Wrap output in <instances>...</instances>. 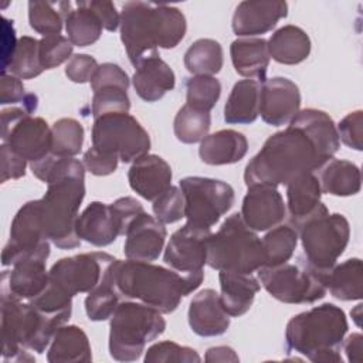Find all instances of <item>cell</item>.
Segmentation results:
<instances>
[{
  "label": "cell",
  "instance_id": "cell-31",
  "mask_svg": "<svg viewBox=\"0 0 363 363\" xmlns=\"http://www.w3.org/2000/svg\"><path fill=\"white\" fill-rule=\"evenodd\" d=\"M261 82L241 79L234 84L224 105V121L230 125L252 123L259 115Z\"/></svg>",
  "mask_w": 363,
  "mask_h": 363
},
{
  "label": "cell",
  "instance_id": "cell-15",
  "mask_svg": "<svg viewBox=\"0 0 363 363\" xmlns=\"http://www.w3.org/2000/svg\"><path fill=\"white\" fill-rule=\"evenodd\" d=\"M210 235V228L186 223L172 234L163 255L164 264L183 275L203 272Z\"/></svg>",
  "mask_w": 363,
  "mask_h": 363
},
{
  "label": "cell",
  "instance_id": "cell-20",
  "mask_svg": "<svg viewBox=\"0 0 363 363\" xmlns=\"http://www.w3.org/2000/svg\"><path fill=\"white\" fill-rule=\"evenodd\" d=\"M166 235L167 231L164 224L143 211L132 221L125 234V257L132 261L143 262L157 259L164 247Z\"/></svg>",
  "mask_w": 363,
  "mask_h": 363
},
{
  "label": "cell",
  "instance_id": "cell-10",
  "mask_svg": "<svg viewBox=\"0 0 363 363\" xmlns=\"http://www.w3.org/2000/svg\"><path fill=\"white\" fill-rule=\"evenodd\" d=\"M258 279L272 298L284 303H313L328 291V271L312 267L305 257L296 264L264 265L258 269Z\"/></svg>",
  "mask_w": 363,
  "mask_h": 363
},
{
  "label": "cell",
  "instance_id": "cell-50",
  "mask_svg": "<svg viewBox=\"0 0 363 363\" xmlns=\"http://www.w3.org/2000/svg\"><path fill=\"white\" fill-rule=\"evenodd\" d=\"M339 140L354 150L363 149V112L360 109L347 113L337 125Z\"/></svg>",
  "mask_w": 363,
  "mask_h": 363
},
{
  "label": "cell",
  "instance_id": "cell-36",
  "mask_svg": "<svg viewBox=\"0 0 363 363\" xmlns=\"http://www.w3.org/2000/svg\"><path fill=\"white\" fill-rule=\"evenodd\" d=\"M64 23L68 40L77 47H88L96 43L104 30L101 20L85 1H77V9H69Z\"/></svg>",
  "mask_w": 363,
  "mask_h": 363
},
{
  "label": "cell",
  "instance_id": "cell-33",
  "mask_svg": "<svg viewBox=\"0 0 363 363\" xmlns=\"http://www.w3.org/2000/svg\"><path fill=\"white\" fill-rule=\"evenodd\" d=\"M319 170L318 179L322 193L346 197L360 191L362 174L360 169L354 163L349 160L330 159Z\"/></svg>",
  "mask_w": 363,
  "mask_h": 363
},
{
  "label": "cell",
  "instance_id": "cell-28",
  "mask_svg": "<svg viewBox=\"0 0 363 363\" xmlns=\"http://www.w3.org/2000/svg\"><path fill=\"white\" fill-rule=\"evenodd\" d=\"M230 55L237 74L265 81L269 65L268 43L262 37H238L231 43Z\"/></svg>",
  "mask_w": 363,
  "mask_h": 363
},
{
  "label": "cell",
  "instance_id": "cell-13",
  "mask_svg": "<svg viewBox=\"0 0 363 363\" xmlns=\"http://www.w3.org/2000/svg\"><path fill=\"white\" fill-rule=\"evenodd\" d=\"M115 259L102 251L61 258L48 271L50 284L71 298L77 294H88L102 281Z\"/></svg>",
  "mask_w": 363,
  "mask_h": 363
},
{
  "label": "cell",
  "instance_id": "cell-43",
  "mask_svg": "<svg viewBox=\"0 0 363 363\" xmlns=\"http://www.w3.org/2000/svg\"><path fill=\"white\" fill-rule=\"evenodd\" d=\"M221 95V84L208 75H193L186 81L187 105L210 112Z\"/></svg>",
  "mask_w": 363,
  "mask_h": 363
},
{
  "label": "cell",
  "instance_id": "cell-56",
  "mask_svg": "<svg viewBox=\"0 0 363 363\" xmlns=\"http://www.w3.org/2000/svg\"><path fill=\"white\" fill-rule=\"evenodd\" d=\"M85 4L98 16L106 31H115L121 26V14L112 1L106 0H91Z\"/></svg>",
  "mask_w": 363,
  "mask_h": 363
},
{
  "label": "cell",
  "instance_id": "cell-6",
  "mask_svg": "<svg viewBox=\"0 0 363 363\" xmlns=\"http://www.w3.org/2000/svg\"><path fill=\"white\" fill-rule=\"evenodd\" d=\"M347 328L346 315L339 306H315L289 319L285 329L286 349L315 363H342L340 349Z\"/></svg>",
  "mask_w": 363,
  "mask_h": 363
},
{
  "label": "cell",
  "instance_id": "cell-22",
  "mask_svg": "<svg viewBox=\"0 0 363 363\" xmlns=\"http://www.w3.org/2000/svg\"><path fill=\"white\" fill-rule=\"evenodd\" d=\"M128 180L130 189L140 197L155 201L172 186V169L160 156L147 153L132 163Z\"/></svg>",
  "mask_w": 363,
  "mask_h": 363
},
{
  "label": "cell",
  "instance_id": "cell-44",
  "mask_svg": "<svg viewBox=\"0 0 363 363\" xmlns=\"http://www.w3.org/2000/svg\"><path fill=\"white\" fill-rule=\"evenodd\" d=\"M28 23L30 27L44 35L60 34L62 30L64 16L54 3L50 1H28Z\"/></svg>",
  "mask_w": 363,
  "mask_h": 363
},
{
  "label": "cell",
  "instance_id": "cell-1",
  "mask_svg": "<svg viewBox=\"0 0 363 363\" xmlns=\"http://www.w3.org/2000/svg\"><path fill=\"white\" fill-rule=\"evenodd\" d=\"M33 174L47 183V191L40 199L43 230L48 241L61 250L77 248L81 238L77 234L79 206L85 197V167L74 157H61L52 152L31 162Z\"/></svg>",
  "mask_w": 363,
  "mask_h": 363
},
{
  "label": "cell",
  "instance_id": "cell-52",
  "mask_svg": "<svg viewBox=\"0 0 363 363\" xmlns=\"http://www.w3.org/2000/svg\"><path fill=\"white\" fill-rule=\"evenodd\" d=\"M99 64L98 61L88 54H75L67 62L65 75L75 84L91 82Z\"/></svg>",
  "mask_w": 363,
  "mask_h": 363
},
{
  "label": "cell",
  "instance_id": "cell-47",
  "mask_svg": "<svg viewBox=\"0 0 363 363\" xmlns=\"http://www.w3.org/2000/svg\"><path fill=\"white\" fill-rule=\"evenodd\" d=\"M201 357L199 353L187 346H180L174 342L164 340L152 345L145 354L146 363L160 362H182V363H199Z\"/></svg>",
  "mask_w": 363,
  "mask_h": 363
},
{
  "label": "cell",
  "instance_id": "cell-57",
  "mask_svg": "<svg viewBox=\"0 0 363 363\" xmlns=\"http://www.w3.org/2000/svg\"><path fill=\"white\" fill-rule=\"evenodd\" d=\"M1 21V72H4L13 58L18 40H16L13 21L6 17H3Z\"/></svg>",
  "mask_w": 363,
  "mask_h": 363
},
{
  "label": "cell",
  "instance_id": "cell-40",
  "mask_svg": "<svg viewBox=\"0 0 363 363\" xmlns=\"http://www.w3.org/2000/svg\"><path fill=\"white\" fill-rule=\"evenodd\" d=\"M210 126V112L193 108L187 104L177 111L173 122L174 136L177 140L187 145L201 142L208 135Z\"/></svg>",
  "mask_w": 363,
  "mask_h": 363
},
{
  "label": "cell",
  "instance_id": "cell-49",
  "mask_svg": "<svg viewBox=\"0 0 363 363\" xmlns=\"http://www.w3.org/2000/svg\"><path fill=\"white\" fill-rule=\"evenodd\" d=\"M23 102L28 111L37 109V96L33 94H26L24 85L20 78L14 77L13 74H1V91H0V104H17Z\"/></svg>",
  "mask_w": 363,
  "mask_h": 363
},
{
  "label": "cell",
  "instance_id": "cell-48",
  "mask_svg": "<svg viewBox=\"0 0 363 363\" xmlns=\"http://www.w3.org/2000/svg\"><path fill=\"white\" fill-rule=\"evenodd\" d=\"M155 217L163 224H173L184 217V197L180 187L170 186L152 206Z\"/></svg>",
  "mask_w": 363,
  "mask_h": 363
},
{
  "label": "cell",
  "instance_id": "cell-21",
  "mask_svg": "<svg viewBox=\"0 0 363 363\" xmlns=\"http://www.w3.org/2000/svg\"><path fill=\"white\" fill-rule=\"evenodd\" d=\"M286 14L288 4L281 0L241 1L233 14L231 27L240 37H255L271 31Z\"/></svg>",
  "mask_w": 363,
  "mask_h": 363
},
{
  "label": "cell",
  "instance_id": "cell-4",
  "mask_svg": "<svg viewBox=\"0 0 363 363\" xmlns=\"http://www.w3.org/2000/svg\"><path fill=\"white\" fill-rule=\"evenodd\" d=\"M121 40L133 67L157 54V48H174L184 37V14L174 6L128 1L121 11Z\"/></svg>",
  "mask_w": 363,
  "mask_h": 363
},
{
  "label": "cell",
  "instance_id": "cell-14",
  "mask_svg": "<svg viewBox=\"0 0 363 363\" xmlns=\"http://www.w3.org/2000/svg\"><path fill=\"white\" fill-rule=\"evenodd\" d=\"M50 248L43 221L40 199L23 204L10 225V238L1 252L3 267H11L23 257Z\"/></svg>",
  "mask_w": 363,
  "mask_h": 363
},
{
  "label": "cell",
  "instance_id": "cell-45",
  "mask_svg": "<svg viewBox=\"0 0 363 363\" xmlns=\"http://www.w3.org/2000/svg\"><path fill=\"white\" fill-rule=\"evenodd\" d=\"M128 89L119 86H106L94 92L91 112L94 119L109 113H128L130 109V99Z\"/></svg>",
  "mask_w": 363,
  "mask_h": 363
},
{
  "label": "cell",
  "instance_id": "cell-11",
  "mask_svg": "<svg viewBox=\"0 0 363 363\" xmlns=\"http://www.w3.org/2000/svg\"><path fill=\"white\" fill-rule=\"evenodd\" d=\"M92 147L133 163L147 155L150 138L146 129L129 113H109L94 119Z\"/></svg>",
  "mask_w": 363,
  "mask_h": 363
},
{
  "label": "cell",
  "instance_id": "cell-5",
  "mask_svg": "<svg viewBox=\"0 0 363 363\" xmlns=\"http://www.w3.org/2000/svg\"><path fill=\"white\" fill-rule=\"evenodd\" d=\"M1 339L4 360L34 362L27 350L44 353L48 349L54 333L65 325L71 311L61 313H45L30 302L1 291Z\"/></svg>",
  "mask_w": 363,
  "mask_h": 363
},
{
  "label": "cell",
  "instance_id": "cell-26",
  "mask_svg": "<svg viewBox=\"0 0 363 363\" xmlns=\"http://www.w3.org/2000/svg\"><path fill=\"white\" fill-rule=\"evenodd\" d=\"M248 150L247 138L234 129H221L207 135L199 147L201 162L211 166L233 164L240 162Z\"/></svg>",
  "mask_w": 363,
  "mask_h": 363
},
{
  "label": "cell",
  "instance_id": "cell-18",
  "mask_svg": "<svg viewBox=\"0 0 363 363\" xmlns=\"http://www.w3.org/2000/svg\"><path fill=\"white\" fill-rule=\"evenodd\" d=\"M1 139L30 163L51 153L52 147L51 128L40 116L26 115L9 129L1 130Z\"/></svg>",
  "mask_w": 363,
  "mask_h": 363
},
{
  "label": "cell",
  "instance_id": "cell-37",
  "mask_svg": "<svg viewBox=\"0 0 363 363\" xmlns=\"http://www.w3.org/2000/svg\"><path fill=\"white\" fill-rule=\"evenodd\" d=\"M223 62V47L213 38H200L184 52V67L193 75L213 77L221 71Z\"/></svg>",
  "mask_w": 363,
  "mask_h": 363
},
{
  "label": "cell",
  "instance_id": "cell-30",
  "mask_svg": "<svg viewBox=\"0 0 363 363\" xmlns=\"http://www.w3.org/2000/svg\"><path fill=\"white\" fill-rule=\"evenodd\" d=\"M50 363L91 362L92 350L86 333L75 325H62L57 329L47 350Z\"/></svg>",
  "mask_w": 363,
  "mask_h": 363
},
{
  "label": "cell",
  "instance_id": "cell-41",
  "mask_svg": "<svg viewBox=\"0 0 363 363\" xmlns=\"http://www.w3.org/2000/svg\"><path fill=\"white\" fill-rule=\"evenodd\" d=\"M7 71L20 79H31L38 77L44 71L40 60V40L30 35L20 37L13 58L7 69L1 74H6Z\"/></svg>",
  "mask_w": 363,
  "mask_h": 363
},
{
  "label": "cell",
  "instance_id": "cell-53",
  "mask_svg": "<svg viewBox=\"0 0 363 363\" xmlns=\"http://www.w3.org/2000/svg\"><path fill=\"white\" fill-rule=\"evenodd\" d=\"M119 159L116 156L104 153L95 147H89L82 157V164L94 176H108L118 167Z\"/></svg>",
  "mask_w": 363,
  "mask_h": 363
},
{
  "label": "cell",
  "instance_id": "cell-32",
  "mask_svg": "<svg viewBox=\"0 0 363 363\" xmlns=\"http://www.w3.org/2000/svg\"><path fill=\"white\" fill-rule=\"evenodd\" d=\"M269 57L285 65H295L305 61L311 54V38L298 26L278 28L267 41Z\"/></svg>",
  "mask_w": 363,
  "mask_h": 363
},
{
  "label": "cell",
  "instance_id": "cell-9",
  "mask_svg": "<svg viewBox=\"0 0 363 363\" xmlns=\"http://www.w3.org/2000/svg\"><path fill=\"white\" fill-rule=\"evenodd\" d=\"M306 261L320 269L329 271L349 244L350 227L345 216L330 214L323 203L296 227Z\"/></svg>",
  "mask_w": 363,
  "mask_h": 363
},
{
  "label": "cell",
  "instance_id": "cell-38",
  "mask_svg": "<svg viewBox=\"0 0 363 363\" xmlns=\"http://www.w3.org/2000/svg\"><path fill=\"white\" fill-rule=\"evenodd\" d=\"M113 264V262H112ZM112 264L106 269L102 281L88 292L85 298V312L89 320L101 322L111 319L116 306L122 301L112 277Z\"/></svg>",
  "mask_w": 363,
  "mask_h": 363
},
{
  "label": "cell",
  "instance_id": "cell-55",
  "mask_svg": "<svg viewBox=\"0 0 363 363\" xmlns=\"http://www.w3.org/2000/svg\"><path fill=\"white\" fill-rule=\"evenodd\" d=\"M113 214L116 216L121 230H122V235L126 234L129 225L132 224V221L140 216L145 210L143 206L133 197H121L118 200H115L112 204H109Z\"/></svg>",
  "mask_w": 363,
  "mask_h": 363
},
{
  "label": "cell",
  "instance_id": "cell-54",
  "mask_svg": "<svg viewBox=\"0 0 363 363\" xmlns=\"http://www.w3.org/2000/svg\"><path fill=\"white\" fill-rule=\"evenodd\" d=\"M0 162H1V182L20 179L26 174L27 160L17 155L9 145L3 143L0 147Z\"/></svg>",
  "mask_w": 363,
  "mask_h": 363
},
{
  "label": "cell",
  "instance_id": "cell-25",
  "mask_svg": "<svg viewBox=\"0 0 363 363\" xmlns=\"http://www.w3.org/2000/svg\"><path fill=\"white\" fill-rule=\"evenodd\" d=\"M132 84L140 99L156 102L174 88L176 77L173 69L157 52L143 58L135 65Z\"/></svg>",
  "mask_w": 363,
  "mask_h": 363
},
{
  "label": "cell",
  "instance_id": "cell-7",
  "mask_svg": "<svg viewBox=\"0 0 363 363\" xmlns=\"http://www.w3.org/2000/svg\"><path fill=\"white\" fill-rule=\"evenodd\" d=\"M157 309L136 301H121L109 322V354L118 362H135L145 346L166 329Z\"/></svg>",
  "mask_w": 363,
  "mask_h": 363
},
{
  "label": "cell",
  "instance_id": "cell-23",
  "mask_svg": "<svg viewBox=\"0 0 363 363\" xmlns=\"http://www.w3.org/2000/svg\"><path fill=\"white\" fill-rule=\"evenodd\" d=\"M190 329L203 337L220 336L230 326V315L225 312L220 295L214 289L200 291L189 306Z\"/></svg>",
  "mask_w": 363,
  "mask_h": 363
},
{
  "label": "cell",
  "instance_id": "cell-29",
  "mask_svg": "<svg viewBox=\"0 0 363 363\" xmlns=\"http://www.w3.org/2000/svg\"><path fill=\"white\" fill-rule=\"evenodd\" d=\"M320 196L319 179L313 173L301 174L286 184V213L295 230L319 207Z\"/></svg>",
  "mask_w": 363,
  "mask_h": 363
},
{
  "label": "cell",
  "instance_id": "cell-12",
  "mask_svg": "<svg viewBox=\"0 0 363 363\" xmlns=\"http://www.w3.org/2000/svg\"><path fill=\"white\" fill-rule=\"evenodd\" d=\"M189 224L211 228L234 204V189L217 179L189 176L180 180Z\"/></svg>",
  "mask_w": 363,
  "mask_h": 363
},
{
  "label": "cell",
  "instance_id": "cell-59",
  "mask_svg": "<svg viewBox=\"0 0 363 363\" xmlns=\"http://www.w3.org/2000/svg\"><path fill=\"white\" fill-rule=\"evenodd\" d=\"M204 360L207 363H214V362H234V363H237V362H240V357L235 353V350L230 346H214V347H210L206 352Z\"/></svg>",
  "mask_w": 363,
  "mask_h": 363
},
{
  "label": "cell",
  "instance_id": "cell-51",
  "mask_svg": "<svg viewBox=\"0 0 363 363\" xmlns=\"http://www.w3.org/2000/svg\"><path fill=\"white\" fill-rule=\"evenodd\" d=\"M106 86H119V88L128 89L129 77L118 64H113V62L101 64L91 81V88L94 92Z\"/></svg>",
  "mask_w": 363,
  "mask_h": 363
},
{
  "label": "cell",
  "instance_id": "cell-24",
  "mask_svg": "<svg viewBox=\"0 0 363 363\" xmlns=\"http://www.w3.org/2000/svg\"><path fill=\"white\" fill-rule=\"evenodd\" d=\"M77 234L81 240L95 245L106 247L112 244L122 230L109 204L92 201L77 218Z\"/></svg>",
  "mask_w": 363,
  "mask_h": 363
},
{
  "label": "cell",
  "instance_id": "cell-27",
  "mask_svg": "<svg viewBox=\"0 0 363 363\" xmlns=\"http://www.w3.org/2000/svg\"><path fill=\"white\" fill-rule=\"evenodd\" d=\"M220 299L230 316H241L250 311L261 285L252 274L218 271Z\"/></svg>",
  "mask_w": 363,
  "mask_h": 363
},
{
  "label": "cell",
  "instance_id": "cell-39",
  "mask_svg": "<svg viewBox=\"0 0 363 363\" xmlns=\"http://www.w3.org/2000/svg\"><path fill=\"white\" fill-rule=\"evenodd\" d=\"M298 231L289 224H279L262 237L265 265L274 267L288 262L298 245Z\"/></svg>",
  "mask_w": 363,
  "mask_h": 363
},
{
  "label": "cell",
  "instance_id": "cell-3",
  "mask_svg": "<svg viewBox=\"0 0 363 363\" xmlns=\"http://www.w3.org/2000/svg\"><path fill=\"white\" fill-rule=\"evenodd\" d=\"M111 269L122 301H136L160 313L176 311L182 298L196 291L204 279V272L183 275L172 268L132 259L116 258Z\"/></svg>",
  "mask_w": 363,
  "mask_h": 363
},
{
  "label": "cell",
  "instance_id": "cell-35",
  "mask_svg": "<svg viewBox=\"0 0 363 363\" xmlns=\"http://www.w3.org/2000/svg\"><path fill=\"white\" fill-rule=\"evenodd\" d=\"M328 289L336 299L360 301L363 296V268L359 258H350L328 271Z\"/></svg>",
  "mask_w": 363,
  "mask_h": 363
},
{
  "label": "cell",
  "instance_id": "cell-17",
  "mask_svg": "<svg viewBox=\"0 0 363 363\" xmlns=\"http://www.w3.org/2000/svg\"><path fill=\"white\" fill-rule=\"evenodd\" d=\"M48 255L50 248H45L16 261L11 271H4L1 275V291L27 301L40 295L50 281L45 268Z\"/></svg>",
  "mask_w": 363,
  "mask_h": 363
},
{
  "label": "cell",
  "instance_id": "cell-2",
  "mask_svg": "<svg viewBox=\"0 0 363 363\" xmlns=\"http://www.w3.org/2000/svg\"><path fill=\"white\" fill-rule=\"evenodd\" d=\"M329 160L305 129L289 122L284 130L269 136L247 163L244 182L247 187L286 186L295 177L313 173Z\"/></svg>",
  "mask_w": 363,
  "mask_h": 363
},
{
  "label": "cell",
  "instance_id": "cell-34",
  "mask_svg": "<svg viewBox=\"0 0 363 363\" xmlns=\"http://www.w3.org/2000/svg\"><path fill=\"white\" fill-rule=\"evenodd\" d=\"M291 122L305 129L311 135V138L318 143V146L323 150V153L329 159H333L335 153L340 147V140L336 125L326 112L308 108L299 111Z\"/></svg>",
  "mask_w": 363,
  "mask_h": 363
},
{
  "label": "cell",
  "instance_id": "cell-8",
  "mask_svg": "<svg viewBox=\"0 0 363 363\" xmlns=\"http://www.w3.org/2000/svg\"><path fill=\"white\" fill-rule=\"evenodd\" d=\"M207 264L217 271L252 274L265 265L261 238L234 213L224 220L207 244Z\"/></svg>",
  "mask_w": 363,
  "mask_h": 363
},
{
  "label": "cell",
  "instance_id": "cell-16",
  "mask_svg": "<svg viewBox=\"0 0 363 363\" xmlns=\"http://www.w3.org/2000/svg\"><path fill=\"white\" fill-rule=\"evenodd\" d=\"M301 108V92L295 82L272 77L261 84L259 115L271 126L288 125Z\"/></svg>",
  "mask_w": 363,
  "mask_h": 363
},
{
  "label": "cell",
  "instance_id": "cell-60",
  "mask_svg": "<svg viewBox=\"0 0 363 363\" xmlns=\"http://www.w3.org/2000/svg\"><path fill=\"white\" fill-rule=\"evenodd\" d=\"M362 303H359V305H356L354 306V309L350 312V315H352V318H353V320H354V323L357 325V326H360V318H362Z\"/></svg>",
  "mask_w": 363,
  "mask_h": 363
},
{
  "label": "cell",
  "instance_id": "cell-42",
  "mask_svg": "<svg viewBox=\"0 0 363 363\" xmlns=\"http://www.w3.org/2000/svg\"><path fill=\"white\" fill-rule=\"evenodd\" d=\"M51 152L61 157H74L81 152L84 143V128L72 118H61L51 126Z\"/></svg>",
  "mask_w": 363,
  "mask_h": 363
},
{
  "label": "cell",
  "instance_id": "cell-58",
  "mask_svg": "<svg viewBox=\"0 0 363 363\" xmlns=\"http://www.w3.org/2000/svg\"><path fill=\"white\" fill-rule=\"evenodd\" d=\"M342 347L347 356L349 362H362V352H363V336L360 333H352L346 339H343Z\"/></svg>",
  "mask_w": 363,
  "mask_h": 363
},
{
  "label": "cell",
  "instance_id": "cell-46",
  "mask_svg": "<svg viewBox=\"0 0 363 363\" xmlns=\"http://www.w3.org/2000/svg\"><path fill=\"white\" fill-rule=\"evenodd\" d=\"M74 45L61 34L44 35L40 40V60L44 69H52L71 60Z\"/></svg>",
  "mask_w": 363,
  "mask_h": 363
},
{
  "label": "cell",
  "instance_id": "cell-19",
  "mask_svg": "<svg viewBox=\"0 0 363 363\" xmlns=\"http://www.w3.org/2000/svg\"><path fill=\"white\" fill-rule=\"evenodd\" d=\"M244 223L254 231H267L286 217V206L281 193L272 186H251L241 206Z\"/></svg>",
  "mask_w": 363,
  "mask_h": 363
}]
</instances>
